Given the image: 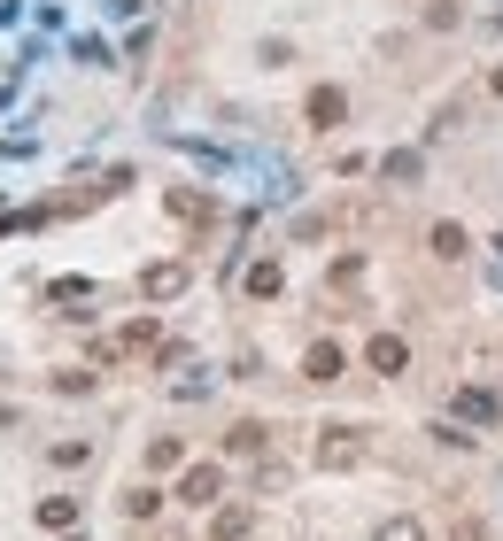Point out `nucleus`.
<instances>
[{
    "label": "nucleus",
    "mask_w": 503,
    "mask_h": 541,
    "mask_svg": "<svg viewBox=\"0 0 503 541\" xmlns=\"http://www.w3.org/2000/svg\"><path fill=\"white\" fill-rule=\"evenodd\" d=\"M341 116H349V93H341V86H318V93H310V124H318V132H333Z\"/></svg>",
    "instance_id": "f257e3e1"
},
{
    "label": "nucleus",
    "mask_w": 503,
    "mask_h": 541,
    "mask_svg": "<svg viewBox=\"0 0 503 541\" xmlns=\"http://www.w3.org/2000/svg\"><path fill=\"white\" fill-rule=\"evenodd\" d=\"M457 418H465V426H496V395H488V387H465V395H457Z\"/></svg>",
    "instance_id": "f03ea898"
},
{
    "label": "nucleus",
    "mask_w": 503,
    "mask_h": 541,
    "mask_svg": "<svg viewBox=\"0 0 503 541\" xmlns=\"http://www.w3.org/2000/svg\"><path fill=\"white\" fill-rule=\"evenodd\" d=\"M178 495H186V503H217V495H225V480H217V464H194Z\"/></svg>",
    "instance_id": "7ed1b4c3"
},
{
    "label": "nucleus",
    "mask_w": 503,
    "mask_h": 541,
    "mask_svg": "<svg viewBox=\"0 0 503 541\" xmlns=\"http://www.w3.org/2000/svg\"><path fill=\"white\" fill-rule=\"evenodd\" d=\"M302 371H310V379H341V371H349V356H341L333 341H318L310 356H302Z\"/></svg>",
    "instance_id": "20e7f679"
},
{
    "label": "nucleus",
    "mask_w": 503,
    "mask_h": 541,
    "mask_svg": "<svg viewBox=\"0 0 503 541\" xmlns=\"http://www.w3.org/2000/svg\"><path fill=\"white\" fill-rule=\"evenodd\" d=\"M364 364H372V371H403V364H411V348L395 341V333H380V341L364 348Z\"/></svg>",
    "instance_id": "39448f33"
},
{
    "label": "nucleus",
    "mask_w": 503,
    "mask_h": 541,
    "mask_svg": "<svg viewBox=\"0 0 503 541\" xmlns=\"http://www.w3.org/2000/svg\"><path fill=\"white\" fill-rule=\"evenodd\" d=\"M178 286H186V271H178V263H163V271H148V294H155V302H171Z\"/></svg>",
    "instance_id": "423d86ee"
},
{
    "label": "nucleus",
    "mask_w": 503,
    "mask_h": 541,
    "mask_svg": "<svg viewBox=\"0 0 503 541\" xmlns=\"http://www.w3.org/2000/svg\"><path fill=\"white\" fill-rule=\"evenodd\" d=\"M465 248H473V240H465V232H457V225H434V256H449V263H457V256H465Z\"/></svg>",
    "instance_id": "0eeeda50"
},
{
    "label": "nucleus",
    "mask_w": 503,
    "mask_h": 541,
    "mask_svg": "<svg viewBox=\"0 0 503 541\" xmlns=\"http://www.w3.org/2000/svg\"><path fill=\"white\" fill-rule=\"evenodd\" d=\"M248 294H279V263H256L248 271Z\"/></svg>",
    "instance_id": "6e6552de"
},
{
    "label": "nucleus",
    "mask_w": 503,
    "mask_h": 541,
    "mask_svg": "<svg viewBox=\"0 0 503 541\" xmlns=\"http://www.w3.org/2000/svg\"><path fill=\"white\" fill-rule=\"evenodd\" d=\"M39 518H47V526H70V518H78V503H70V495H55V503H39Z\"/></svg>",
    "instance_id": "1a4fd4ad"
},
{
    "label": "nucleus",
    "mask_w": 503,
    "mask_h": 541,
    "mask_svg": "<svg viewBox=\"0 0 503 541\" xmlns=\"http://www.w3.org/2000/svg\"><path fill=\"white\" fill-rule=\"evenodd\" d=\"M380 541H426V534H418L411 518H403V526H387V534H380Z\"/></svg>",
    "instance_id": "9d476101"
},
{
    "label": "nucleus",
    "mask_w": 503,
    "mask_h": 541,
    "mask_svg": "<svg viewBox=\"0 0 503 541\" xmlns=\"http://www.w3.org/2000/svg\"><path fill=\"white\" fill-rule=\"evenodd\" d=\"M488 93H496V101H503V70H496V78H488Z\"/></svg>",
    "instance_id": "9b49d317"
}]
</instances>
